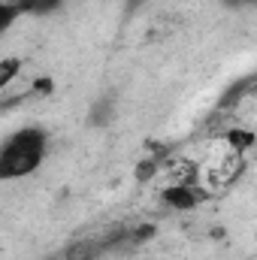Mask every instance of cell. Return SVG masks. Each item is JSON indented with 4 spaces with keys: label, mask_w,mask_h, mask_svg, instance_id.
<instances>
[{
    "label": "cell",
    "mask_w": 257,
    "mask_h": 260,
    "mask_svg": "<svg viewBox=\"0 0 257 260\" xmlns=\"http://www.w3.org/2000/svg\"><path fill=\"white\" fill-rule=\"evenodd\" d=\"M157 170H160V160H157V157H148V160H142V164L136 167V179H139V182H148Z\"/></svg>",
    "instance_id": "cell-8"
},
{
    "label": "cell",
    "mask_w": 257,
    "mask_h": 260,
    "mask_svg": "<svg viewBox=\"0 0 257 260\" xmlns=\"http://www.w3.org/2000/svg\"><path fill=\"white\" fill-rule=\"evenodd\" d=\"M21 58H0V91L9 88L18 76H21Z\"/></svg>",
    "instance_id": "cell-6"
},
{
    "label": "cell",
    "mask_w": 257,
    "mask_h": 260,
    "mask_svg": "<svg viewBox=\"0 0 257 260\" xmlns=\"http://www.w3.org/2000/svg\"><path fill=\"white\" fill-rule=\"evenodd\" d=\"M49 154V133L37 124L15 130L0 145V182H15L43 167Z\"/></svg>",
    "instance_id": "cell-1"
},
{
    "label": "cell",
    "mask_w": 257,
    "mask_h": 260,
    "mask_svg": "<svg viewBox=\"0 0 257 260\" xmlns=\"http://www.w3.org/2000/svg\"><path fill=\"white\" fill-rule=\"evenodd\" d=\"M52 88H55V82H52L49 76H43V79H37V82H34V91H37V94H49Z\"/></svg>",
    "instance_id": "cell-9"
},
{
    "label": "cell",
    "mask_w": 257,
    "mask_h": 260,
    "mask_svg": "<svg viewBox=\"0 0 257 260\" xmlns=\"http://www.w3.org/2000/svg\"><path fill=\"white\" fill-rule=\"evenodd\" d=\"M224 142H227V148H230L233 154H248L251 145H254V130L230 127V130H224Z\"/></svg>",
    "instance_id": "cell-4"
},
{
    "label": "cell",
    "mask_w": 257,
    "mask_h": 260,
    "mask_svg": "<svg viewBox=\"0 0 257 260\" xmlns=\"http://www.w3.org/2000/svg\"><path fill=\"white\" fill-rule=\"evenodd\" d=\"M15 18H18V12H15V6H12V0H0V40H3L6 30L15 24Z\"/></svg>",
    "instance_id": "cell-7"
},
{
    "label": "cell",
    "mask_w": 257,
    "mask_h": 260,
    "mask_svg": "<svg viewBox=\"0 0 257 260\" xmlns=\"http://www.w3.org/2000/svg\"><path fill=\"white\" fill-rule=\"evenodd\" d=\"M160 200L173 209V212H194L200 206V191L194 185H182V182H170L164 185Z\"/></svg>",
    "instance_id": "cell-2"
},
{
    "label": "cell",
    "mask_w": 257,
    "mask_h": 260,
    "mask_svg": "<svg viewBox=\"0 0 257 260\" xmlns=\"http://www.w3.org/2000/svg\"><path fill=\"white\" fill-rule=\"evenodd\" d=\"M167 179H170V182H182V185H197L200 170H197V164H194V160L179 157V160H173V167L167 170Z\"/></svg>",
    "instance_id": "cell-5"
},
{
    "label": "cell",
    "mask_w": 257,
    "mask_h": 260,
    "mask_svg": "<svg viewBox=\"0 0 257 260\" xmlns=\"http://www.w3.org/2000/svg\"><path fill=\"white\" fill-rule=\"evenodd\" d=\"M15 12L18 15H34V18H46V15H55L64 0H12Z\"/></svg>",
    "instance_id": "cell-3"
}]
</instances>
